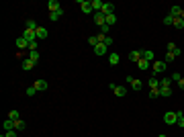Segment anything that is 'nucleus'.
I'll list each match as a JSON object with an SVG mask.
<instances>
[{
	"instance_id": "obj_1",
	"label": "nucleus",
	"mask_w": 184,
	"mask_h": 137,
	"mask_svg": "<svg viewBox=\"0 0 184 137\" xmlns=\"http://www.w3.org/2000/svg\"><path fill=\"white\" fill-rule=\"evenodd\" d=\"M78 4H80V10L84 14H94V10H92V4H90L88 0H78Z\"/></svg>"
},
{
	"instance_id": "obj_2",
	"label": "nucleus",
	"mask_w": 184,
	"mask_h": 137,
	"mask_svg": "<svg viewBox=\"0 0 184 137\" xmlns=\"http://www.w3.org/2000/svg\"><path fill=\"white\" fill-rule=\"evenodd\" d=\"M164 123H168V125H176V123H178V115L174 113V110H168V113L164 115Z\"/></svg>"
},
{
	"instance_id": "obj_3",
	"label": "nucleus",
	"mask_w": 184,
	"mask_h": 137,
	"mask_svg": "<svg viewBox=\"0 0 184 137\" xmlns=\"http://www.w3.org/2000/svg\"><path fill=\"white\" fill-rule=\"evenodd\" d=\"M92 19H94V25H98V27L106 25V16H104L102 13H94V14H92Z\"/></svg>"
},
{
	"instance_id": "obj_4",
	"label": "nucleus",
	"mask_w": 184,
	"mask_h": 137,
	"mask_svg": "<svg viewBox=\"0 0 184 137\" xmlns=\"http://www.w3.org/2000/svg\"><path fill=\"white\" fill-rule=\"evenodd\" d=\"M168 68V63L166 62H153V70H151V74H160V72H166Z\"/></svg>"
},
{
	"instance_id": "obj_5",
	"label": "nucleus",
	"mask_w": 184,
	"mask_h": 137,
	"mask_svg": "<svg viewBox=\"0 0 184 137\" xmlns=\"http://www.w3.org/2000/svg\"><path fill=\"white\" fill-rule=\"evenodd\" d=\"M100 13L104 14V16H106V14H115V4H113V2H104Z\"/></svg>"
},
{
	"instance_id": "obj_6",
	"label": "nucleus",
	"mask_w": 184,
	"mask_h": 137,
	"mask_svg": "<svg viewBox=\"0 0 184 137\" xmlns=\"http://www.w3.org/2000/svg\"><path fill=\"white\" fill-rule=\"evenodd\" d=\"M96 37H98V43H104L106 47H109V45H113V41H115L113 37H109V35H102V33H98Z\"/></svg>"
},
{
	"instance_id": "obj_7",
	"label": "nucleus",
	"mask_w": 184,
	"mask_h": 137,
	"mask_svg": "<svg viewBox=\"0 0 184 137\" xmlns=\"http://www.w3.org/2000/svg\"><path fill=\"white\" fill-rule=\"evenodd\" d=\"M110 88H113V92H115V96H125L127 94V88H123V86H117V84H110Z\"/></svg>"
},
{
	"instance_id": "obj_8",
	"label": "nucleus",
	"mask_w": 184,
	"mask_h": 137,
	"mask_svg": "<svg viewBox=\"0 0 184 137\" xmlns=\"http://www.w3.org/2000/svg\"><path fill=\"white\" fill-rule=\"evenodd\" d=\"M23 37H25V39H27L29 43H31V41H37V33H35V31H31V29H25Z\"/></svg>"
},
{
	"instance_id": "obj_9",
	"label": "nucleus",
	"mask_w": 184,
	"mask_h": 137,
	"mask_svg": "<svg viewBox=\"0 0 184 137\" xmlns=\"http://www.w3.org/2000/svg\"><path fill=\"white\" fill-rule=\"evenodd\" d=\"M127 82H129V86H131V88H135V90H141V86H143V82H141V80H135V78H131V76L127 78Z\"/></svg>"
},
{
	"instance_id": "obj_10",
	"label": "nucleus",
	"mask_w": 184,
	"mask_h": 137,
	"mask_svg": "<svg viewBox=\"0 0 184 137\" xmlns=\"http://www.w3.org/2000/svg\"><path fill=\"white\" fill-rule=\"evenodd\" d=\"M47 8H49V13L61 10V6H60V2H57V0H49V2H47Z\"/></svg>"
},
{
	"instance_id": "obj_11",
	"label": "nucleus",
	"mask_w": 184,
	"mask_h": 137,
	"mask_svg": "<svg viewBox=\"0 0 184 137\" xmlns=\"http://www.w3.org/2000/svg\"><path fill=\"white\" fill-rule=\"evenodd\" d=\"M20 66H23V70H25V72H29V70H33V68H35V63L31 62L29 57H25V59L20 62Z\"/></svg>"
},
{
	"instance_id": "obj_12",
	"label": "nucleus",
	"mask_w": 184,
	"mask_h": 137,
	"mask_svg": "<svg viewBox=\"0 0 184 137\" xmlns=\"http://www.w3.org/2000/svg\"><path fill=\"white\" fill-rule=\"evenodd\" d=\"M106 49H109V47H106L104 43H98V45L94 47V53L96 55H106Z\"/></svg>"
},
{
	"instance_id": "obj_13",
	"label": "nucleus",
	"mask_w": 184,
	"mask_h": 137,
	"mask_svg": "<svg viewBox=\"0 0 184 137\" xmlns=\"http://www.w3.org/2000/svg\"><path fill=\"white\" fill-rule=\"evenodd\" d=\"M141 57H143V59H147V62L151 63L156 55H153V51H151V49H145V51H141Z\"/></svg>"
},
{
	"instance_id": "obj_14",
	"label": "nucleus",
	"mask_w": 184,
	"mask_h": 137,
	"mask_svg": "<svg viewBox=\"0 0 184 137\" xmlns=\"http://www.w3.org/2000/svg\"><path fill=\"white\" fill-rule=\"evenodd\" d=\"M61 14H63V8H61V10H55V13H49V21H51V23L60 21V19H61Z\"/></svg>"
},
{
	"instance_id": "obj_15",
	"label": "nucleus",
	"mask_w": 184,
	"mask_h": 137,
	"mask_svg": "<svg viewBox=\"0 0 184 137\" xmlns=\"http://www.w3.org/2000/svg\"><path fill=\"white\" fill-rule=\"evenodd\" d=\"M33 86L37 88V92H43V90H47V82H45V80H37Z\"/></svg>"
},
{
	"instance_id": "obj_16",
	"label": "nucleus",
	"mask_w": 184,
	"mask_h": 137,
	"mask_svg": "<svg viewBox=\"0 0 184 137\" xmlns=\"http://www.w3.org/2000/svg\"><path fill=\"white\" fill-rule=\"evenodd\" d=\"M16 47H19V51H23L25 47H29V41L25 37H19V39H16Z\"/></svg>"
},
{
	"instance_id": "obj_17",
	"label": "nucleus",
	"mask_w": 184,
	"mask_h": 137,
	"mask_svg": "<svg viewBox=\"0 0 184 137\" xmlns=\"http://www.w3.org/2000/svg\"><path fill=\"white\" fill-rule=\"evenodd\" d=\"M137 68H139V70H150V68H151V63L147 62V59H143V57H141V59L137 62Z\"/></svg>"
},
{
	"instance_id": "obj_18",
	"label": "nucleus",
	"mask_w": 184,
	"mask_h": 137,
	"mask_svg": "<svg viewBox=\"0 0 184 137\" xmlns=\"http://www.w3.org/2000/svg\"><path fill=\"white\" fill-rule=\"evenodd\" d=\"M160 96H164V98H170V96H172V88H170V86H164V88H160Z\"/></svg>"
},
{
	"instance_id": "obj_19",
	"label": "nucleus",
	"mask_w": 184,
	"mask_h": 137,
	"mask_svg": "<svg viewBox=\"0 0 184 137\" xmlns=\"http://www.w3.org/2000/svg\"><path fill=\"white\" fill-rule=\"evenodd\" d=\"M90 4H92V10H94V13H100V10H102V4H104V2H100V0H92Z\"/></svg>"
},
{
	"instance_id": "obj_20",
	"label": "nucleus",
	"mask_w": 184,
	"mask_h": 137,
	"mask_svg": "<svg viewBox=\"0 0 184 137\" xmlns=\"http://www.w3.org/2000/svg\"><path fill=\"white\" fill-rule=\"evenodd\" d=\"M29 59H31V62L35 63V66H37V63H39V51H29V55H27Z\"/></svg>"
},
{
	"instance_id": "obj_21",
	"label": "nucleus",
	"mask_w": 184,
	"mask_h": 137,
	"mask_svg": "<svg viewBox=\"0 0 184 137\" xmlns=\"http://www.w3.org/2000/svg\"><path fill=\"white\" fill-rule=\"evenodd\" d=\"M35 33H37V39H45V37H47V29H45V27H39V29H37V31H35Z\"/></svg>"
},
{
	"instance_id": "obj_22",
	"label": "nucleus",
	"mask_w": 184,
	"mask_h": 137,
	"mask_svg": "<svg viewBox=\"0 0 184 137\" xmlns=\"http://www.w3.org/2000/svg\"><path fill=\"white\" fill-rule=\"evenodd\" d=\"M2 125H4V131H16L14 129V121H10V119H6Z\"/></svg>"
},
{
	"instance_id": "obj_23",
	"label": "nucleus",
	"mask_w": 184,
	"mask_h": 137,
	"mask_svg": "<svg viewBox=\"0 0 184 137\" xmlns=\"http://www.w3.org/2000/svg\"><path fill=\"white\" fill-rule=\"evenodd\" d=\"M129 59H131V62H139V59H141V51H131V53H129Z\"/></svg>"
},
{
	"instance_id": "obj_24",
	"label": "nucleus",
	"mask_w": 184,
	"mask_h": 137,
	"mask_svg": "<svg viewBox=\"0 0 184 137\" xmlns=\"http://www.w3.org/2000/svg\"><path fill=\"white\" fill-rule=\"evenodd\" d=\"M25 29H31V31H37L39 27H37V23H35L33 19H29V21L25 23Z\"/></svg>"
},
{
	"instance_id": "obj_25",
	"label": "nucleus",
	"mask_w": 184,
	"mask_h": 137,
	"mask_svg": "<svg viewBox=\"0 0 184 137\" xmlns=\"http://www.w3.org/2000/svg\"><path fill=\"white\" fill-rule=\"evenodd\" d=\"M25 127H27V123H25L23 119H19V121H14V129H16V131H23Z\"/></svg>"
},
{
	"instance_id": "obj_26",
	"label": "nucleus",
	"mask_w": 184,
	"mask_h": 137,
	"mask_svg": "<svg viewBox=\"0 0 184 137\" xmlns=\"http://www.w3.org/2000/svg\"><path fill=\"white\" fill-rule=\"evenodd\" d=\"M109 63L110 66H117V63H119V53H110L109 55Z\"/></svg>"
},
{
	"instance_id": "obj_27",
	"label": "nucleus",
	"mask_w": 184,
	"mask_h": 137,
	"mask_svg": "<svg viewBox=\"0 0 184 137\" xmlns=\"http://www.w3.org/2000/svg\"><path fill=\"white\" fill-rule=\"evenodd\" d=\"M174 27L176 29H184V19L182 16H176V19H174Z\"/></svg>"
},
{
	"instance_id": "obj_28",
	"label": "nucleus",
	"mask_w": 184,
	"mask_h": 137,
	"mask_svg": "<svg viewBox=\"0 0 184 137\" xmlns=\"http://www.w3.org/2000/svg\"><path fill=\"white\" fill-rule=\"evenodd\" d=\"M8 119H10V121H19L20 113H19V110H10V113H8Z\"/></svg>"
},
{
	"instance_id": "obj_29",
	"label": "nucleus",
	"mask_w": 184,
	"mask_h": 137,
	"mask_svg": "<svg viewBox=\"0 0 184 137\" xmlns=\"http://www.w3.org/2000/svg\"><path fill=\"white\" fill-rule=\"evenodd\" d=\"M180 13H182V8H180V6H172L170 8V14L174 16V19H176V16H180Z\"/></svg>"
},
{
	"instance_id": "obj_30",
	"label": "nucleus",
	"mask_w": 184,
	"mask_h": 137,
	"mask_svg": "<svg viewBox=\"0 0 184 137\" xmlns=\"http://www.w3.org/2000/svg\"><path fill=\"white\" fill-rule=\"evenodd\" d=\"M174 59H176V55L170 53V51H166V57H164V62H166V63H172Z\"/></svg>"
},
{
	"instance_id": "obj_31",
	"label": "nucleus",
	"mask_w": 184,
	"mask_h": 137,
	"mask_svg": "<svg viewBox=\"0 0 184 137\" xmlns=\"http://www.w3.org/2000/svg\"><path fill=\"white\" fill-rule=\"evenodd\" d=\"M115 23H117V14H106V25L110 27V25H115Z\"/></svg>"
},
{
	"instance_id": "obj_32",
	"label": "nucleus",
	"mask_w": 184,
	"mask_h": 137,
	"mask_svg": "<svg viewBox=\"0 0 184 137\" xmlns=\"http://www.w3.org/2000/svg\"><path fill=\"white\" fill-rule=\"evenodd\" d=\"M150 88L153 90V88H160V80L157 78H150Z\"/></svg>"
},
{
	"instance_id": "obj_33",
	"label": "nucleus",
	"mask_w": 184,
	"mask_h": 137,
	"mask_svg": "<svg viewBox=\"0 0 184 137\" xmlns=\"http://www.w3.org/2000/svg\"><path fill=\"white\" fill-rule=\"evenodd\" d=\"M164 25H174V16H172L170 13H168L166 16H164Z\"/></svg>"
},
{
	"instance_id": "obj_34",
	"label": "nucleus",
	"mask_w": 184,
	"mask_h": 137,
	"mask_svg": "<svg viewBox=\"0 0 184 137\" xmlns=\"http://www.w3.org/2000/svg\"><path fill=\"white\" fill-rule=\"evenodd\" d=\"M88 43H90V45H92V47H96V45H98V37H96V35H92V37H88Z\"/></svg>"
},
{
	"instance_id": "obj_35",
	"label": "nucleus",
	"mask_w": 184,
	"mask_h": 137,
	"mask_svg": "<svg viewBox=\"0 0 184 137\" xmlns=\"http://www.w3.org/2000/svg\"><path fill=\"white\" fill-rule=\"evenodd\" d=\"M170 84H172L170 78H164V80H160V88H164V86H170Z\"/></svg>"
},
{
	"instance_id": "obj_36",
	"label": "nucleus",
	"mask_w": 184,
	"mask_h": 137,
	"mask_svg": "<svg viewBox=\"0 0 184 137\" xmlns=\"http://www.w3.org/2000/svg\"><path fill=\"white\" fill-rule=\"evenodd\" d=\"M180 78H182V76H180V72H174V74H172V82H180Z\"/></svg>"
},
{
	"instance_id": "obj_37",
	"label": "nucleus",
	"mask_w": 184,
	"mask_h": 137,
	"mask_svg": "<svg viewBox=\"0 0 184 137\" xmlns=\"http://www.w3.org/2000/svg\"><path fill=\"white\" fill-rule=\"evenodd\" d=\"M157 96H160V88H153L150 92V98H157Z\"/></svg>"
},
{
	"instance_id": "obj_38",
	"label": "nucleus",
	"mask_w": 184,
	"mask_h": 137,
	"mask_svg": "<svg viewBox=\"0 0 184 137\" xmlns=\"http://www.w3.org/2000/svg\"><path fill=\"white\" fill-rule=\"evenodd\" d=\"M109 31H110L109 25H102V27H100V33H102V35H109Z\"/></svg>"
},
{
	"instance_id": "obj_39",
	"label": "nucleus",
	"mask_w": 184,
	"mask_h": 137,
	"mask_svg": "<svg viewBox=\"0 0 184 137\" xmlns=\"http://www.w3.org/2000/svg\"><path fill=\"white\" fill-rule=\"evenodd\" d=\"M35 92H37V88H35V86L27 88V96H35Z\"/></svg>"
},
{
	"instance_id": "obj_40",
	"label": "nucleus",
	"mask_w": 184,
	"mask_h": 137,
	"mask_svg": "<svg viewBox=\"0 0 184 137\" xmlns=\"http://www.w3.org/2000/svg\"><path fill=\"white\" fill-rule=\"evenodd\" d=\"M29 51H37V41H31V43H29Z\"/></svg>"
},
{
	"instance_id": "obj_41",
	"label": "nucleus",
	"mask_w": 184,
	"mask_h": 137,
	"mask_svg": "<svg viewBox=\"0 0 184 137\" xmlns=\"http://www.w3.org/2000/svg\"><path fill=\"white\" fill-rule=\"evenodd\" d=\"M178 127H180V129H184V117H180V119H178Z\"/></svg>"
},
{
	"instance_id": "obj_42",
	"label": "nucleus",
	"mask_w": 184,
	"mask_h": 137,
	"mask_svg": "<svg viewBox=\"0 0 184 137\" xmlns=\"http://www.w3.org/2000/svg\"><path fill=\"white\" fill-rule=\"evenodd\" d=\"M16 133H19V131H6L4 135H6V137H16Z\"/></svg>"
},
{
	"instance_id": "obj_43",
	"label": "nucleus",
	"mask_w": 184,
	"mask_h": 137,
	"mask_svg": "<svg viewBox=\"0 0 184 137\" xmlns=\"http://www.w3.org/2000/svg\"><path fill=\"white\" fill-rule=\"evenodd\" d=\"M178 88H182V90H184V78H180V82H178Z\"/></svg>"
},
{
	"instance_id": "obj_44",
	"label": "nucleus",
	"mask_w": 184,
	"mask_h": 137,
	"mask_svg": "<svg viewBox=\"0 0 184 137\" xmlns=\"http://www.w3.org/2000/svg\"><path fill=\"white\" fill-rule=\"evenodd\" d=\"M180 16H182V19H184V8H182V13H180Z\"/></svg>"
},
{
	"instance_id": "obj_45",
	"label": "nucleus",
	"mask_w": 184,
	"mask_h": 137,
	"mask_svg": "<svg viewBox=\"0 0 184 137\" xmlns=\"http://www.w3.org/2000/svg\"><path fill=\"white\" fill-rule=\"evenodd\" d=\"M157 137H168V135H157Z\"/></svg>"
},
{
	"instance_id": "obj_46",
	"label": "nucleus",
	"mask_w": 184,
	"mask_h": 137,
	"mask_svg": "<svg viewBox=\"0 0 184 137\" xmlns=\"http://www.w3.org/2000/svg\"><path fill=\"white\" fill-rule=\"evenodd\" d=\"M2 137H6V135H2Z\"/></svg>"
}]
</instances>
